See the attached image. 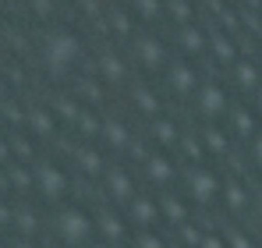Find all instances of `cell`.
<instances>
[{"label":"cell","mask_w":262,"mask_h":248,"mask_svg":"<svg viewBox=\"0 0 262 248\" xmlns=\"http://www.w3.org/2000/svg\"><path fill=\"white\" fill-rule=\"evenodd\" d=\"M53 234L68 248H89L99 238L96 213H89L85 206H75V202H64L57 209V216H53Z\"/></svg>","instance_id":"obj_1"},{"label":"cell","mask_w":262,"mask_h":248,"mask_svg":"<svg viewBox=\"0 0 262 248\" xmlns=\"http://www.w3.org/2000/svg\"><path fill=\"white\" fill-rule=\"evenodd\" d=\"M184 199L195 209H213L223 199V177L209 163L184 167Z\"/></svg>","instance_id":"obj_2"},{"label":"cell","mask_w":262,"mask_h":248,"mask_svg":"<svg viewBox=\"0 0 262 248\" xmlns=\"http://www.w3.org/2000/svg\"><path fill=\"white\" fill-rule=\"evenodd\" d=\"M138 174H142V181H145V188H149V192L167 195V192H174L177 177H181L184 170H181V160H177L174 153L149 149V156L138 163Z\"/></svg>","instance_id":"obj_3"},{"label":"cell","mask_w":262,"mask_h":248,"mask_svg":"<svg viewBox=\"0 0 262 248\" xmlns=\"http://www.w3.org/2000/svg\"><path fill=\"white\" fill-rule=\"evenodd\" d=\"M191 107H195V117L202 124H227L230 110H234L237 103H234V96H230V85L209 78V82H202L199 96L191 99Z\"/></svg>","instance_id":"obj_4"},{"label":"cell","mask_w":262,"mask_h":248,"mask_svg":"<svg viewBox=\"0 0 262 248\" xmlns=\"http://www.w3.org/2000/svg\"><path fill=\"white\" fill-rule=\"evenodd\" d=\"M43 57L53 75H71L82 64V57H85V43L78 39L75 32H53L43 50Z\"/></svg>","instance_id":"obj_5"},{"label":"cell","mask_w":262,"mask_h":248,"mask_svg":"<svg viewBox=\"0 0 262 248\" xmlns=\"http://www.w3.org/2000/svg\"><path fill=\"white\" fill-rule=\"evenodd\" d=\"M131 60L145 75H167V68L174 64L170 60V46L160 39V36H149V32H138L131 39Z\"/></svg>","instance_id":"obj_6"},{"label":"cell","mask_w":262,"mask_h":248,"mask_svg":"<svg viewBox=\"0 0 262 248\" xmlns=\"http://www.w3.org/2000/svg\"><path fill=\"white\" fill-rule=\"evenodd\" d=\"M124 216H128L135 234H138V231H160V223H163L160 195H156V192H138L128 206H124Z\"/></svg>","instance_id":"obj_7"},{"label":"cell","mask_w":262,"mask_h":248,"mask_svg":"<svg viewBox=\"0 0 262 248\" xmlns=\"http://www.w3.org/2000/svg\"><path fill=\"white\" fill-rule=\"evenodd\" d=\"M103 192H106V199H110V206H128L131 199L142 192L138 188V177H135V170L124 163H114L106 174H103Z\"/></svg>","instance_id":"obj_8"},{"label":"cell","mask_w":262,"mask_h":248,"mask_svg":"<svg viewBox=\"0 0 262 248\" xmlns=\"http://www.w3.org/2000/svg\"><path fill=\"white\" fill-rule=\"evenodd\" d=\"M167 92L174 96V99H195L199 96V89H202V71L191 64V60H174L170 68H167Z\"/></svg>","instance_id":"obj_9"},{"label":"cell","mask_w":262,"mask_h":248,"mask_svg":"<svg viewBox=\"0 0 262 248\" xmlns=\"http://www.w3.org/2000/svg\"><path fill=\"white\" fill-rule=\"evenodd\" d=\"M177 50H181V60H199V57H209V43H213V32L202 25V22H195V25H184V29H177Z\"/></svg>","instance_id":"obj_10"},{"label":"cell","mask_w":262,"mask_h":248,"mask_svg":"<svg viewBox=\"0 0 262 248\" xmlns=\"http://www.w3.org/2000/svg\"><path fill=\"white\" fill-rule=\"evenodd\" d=\"M96 223H99V238H103V241H110V245H128L131 238H135V231H131L124 209L117 213V206L99 209V213H96Z\"/></svg>","instance_id":"obj_11"},{"label":"cell","mask_w":262,"mask_h":248,"mask_svg":"<svg viewBox=\"0 0 262 248\" xmlns=\"http://www.w3.org/2000/svg\"><path fill=\"white\" fill-rule=\"evenodd\" d=\"M230 89L248 99L262 92V64L255 57H237V64L230 68Z\"/></svg>","instance_id":"obj_12"},{"label":"cell","mask_w":262,"mask_h":248,"mask_svg":"<svg viewBox=\"0 0 262 248\" xmlns=\"http://www.w3.org/2000/svg\"><path fill=\"white\" fill-rule=\"evenodd\" d=\"M223 128L230 131V138H234V142H245V146H248V142L262 131V121H259V114H255V107H252V103H237V107L230 110V117H227Z\"/></svg>","instance_id":"obj_13"},{"label":"cell","mask_w":262,"mask_h":248,"mask_svg":"<svg viewBox=\"0 0 262 248\" xmlns=\"http://www.w3.org/2000/svg\"><path fill=\"white\" fill-rule=\"evenodd\" d=\"M36 184H39V192H43L46 202H60V206H64V199L71 195V177H68L64 167H57V163H43L39 167Z\"/></svg>","instance_id":"obj_14"},{"label":"cell","mask_w":262,"mask_h":248,"mask_svg":"<svg viewBox=\"0 0 262 248\" xmlns=\"http://www.w3.org/2000/svg\"><path fill=\"white\" fill-rule=\"evenodd\" d=\"M96 71H99V82L106 85V89H121V85H128V78H131L128 57L117 53V50H103L99 60H96Z\"/></svg>","instance_id":"obj_15"},{"label":"cell","mask_w":262,"mask_h":248,"mask_svg":"<svg viewBox=\"0 0 262 248\" xmlns=\"http://www.w3.org/2000/svg\"><path fill=\"white\" fill-rule=\"evenodd\" d=\"M220 206L227 209L234 220L248 216V209H252V192H248V184H245L241 177H223V199H220Z\"/></svg>","instance_id":"obj_16"},{"label":"cell","mask_w":262,"mask_h":248,"mask_svg":"<svg viewBox=\"0 0 262 248\" xmlns=\"http://www.w3.org/2000/svg\"><path fill=\"white\" fill-rule=\"evenodd\" d=\"M160 213H163V223H170L174 231L195 223V206H191L184 195H174V192L160 195Z\"/></svg>","instance_id":"obj_17"},{"label":"cell","mask_w":262,"mask_h":248,"mask_svg":"<svg viewBox=\"0 0 262 248\" xmlns=\"http://www.w3.org/2000/svg\"><path fill=\"white\" fill-rule=\"evenodd\" d=\"M128 99H131V110H135L138 117H145L149 124L160 121V117H167V114H163V99H160L149 85H131Z\"/></svg>","instance_id":"obj_18"},{"label":"cell","mask_w":262,"mask_h":248,"mask_svg":"<svg viewBox=\"0 0 262 248\" xmlns=\"http://www.w3.org/2000/svg\"><path fill=\"white\" fill-rule=\"evenodd\" d=\"M199 138H202L206 160H209V156H213V160H223V156H230V149H234V138H230V131H227L223 124H202V128H199Z\"/></svg>","instance_id":"obj_19"},{"label":"cell","mask_w":262,"mask_h":248,"mask_svg":"<svg viewBox=\"0 0 262 248\" xmlns=\"http://www.w3.org/2000/svg\"><path fill=\"white\" fill-rule=\"evenodd\" d=\"M99 146H103V149H114V153H128L131 146H135L128 121L106 117V121H103V131H99Z\"/></svg>","instance_id":"obj_20"},{"label":"cell","mask_w":262,"mask_h":248,"mask_svg":"<svg viewBox=\"0 0 262 248\" xmlns=\"http://www.w3.org/2000/svg\"><path fill=\"white\" fill-rule=\"evenodd\" d=\"M75 163H78V170H82L85 177H99V181H103V174L110 170V163H106V156H103V146H99V142L75 149Z\"/></svg>","instance_id":"obj_21"},{"label":"cell","mask_w":262,"mask_h":248,"mask_svg":"<svg viewBox=\"0 0 262 248\" xmlns=\"http://www.w3.org/2000/svg\"><path fill=\"white\" fill-rule=\"evenodd\" d=\"M209 57L216 60V64H223V68H234L237 64V46H234V39L227 36V32H213V43H209Z\"/></svg>","instance_id":"obj_22"},{"label":"cell","mask_w":262,"mask_h":248,"mask_svg":"<svg viewBox=\"0 0 262 248\" xmlns=\"http://www.w3.org/2000/svg\"><path fill=\"white\" fill-rule=\"evenodd\" d=\"M167 18L174 22V29H184V25H195L199 22L191 0H167Z\"/></svg>","instance_id":"obj_23"},{"label":"cell","mask_w":262,"mask_h":248,"mask_svg":"<svg viewBox=\"0 0 262 248\" xmlns=\"http://www.w3.org/2000/svg\"><path fill=\"white\" fill-rule=\"evenodd\" d=\"M128 11L135 22H156L160 14H167V0H128Z\"/></svg>","instance_id":"obj_24"},{"label":"cell","mask_w":262,"mask_h":248,"mask_svg":"<svg viewBox=\"0 0 262 248\" xmlns=\"http://www.w3.org/2000/svg\"><path fill=\"white\" fill-rule=\"evenodd\" d=\"M131 248H170V238L160 231H138L131 238Z\"/></svg>","instance_id":"obj_25"},{"label":"cell","mask_w":262,"mask_h":248,"mask_svg":"<svg viewBox=\"0 0 262 248\" xmlns=\"http://www.w3.org/2000/svg\"><path fill=\"white\" fill-rule=\"evenodd\" d=\"M177 241L184 248H199V241H202V234H206V227H199V223H188V227H181V231H174Z\"/></svg>","instance_id":"obj_26"},{"label":"cell","mask_w":262,"mask_h":248,"mask_svg":"<svg viewBox=\"0 0 262 248\" xmlns=\"http://www.w3.org/2000/svg\"><path fill=\"white\" fill-rule=\"evenodd\" d=\"M245 156H248V167H252L255 174H262V131L245 146Z\"/></svg>","instance_id":"obj_27"},{"label":"cell","mask_w":262,"mask_h":248,"mask_svg":"<svg viewBox=\"0 0 262 248\" xmlns=\"http://www.w3.org/2000/svg\"><path fill=\"white\" fill-rule=\"evenodd\" d=\"M199 248H230V241H227L223 231H206L202 241H199Z\"/></svg>","instance_id":"obj_28"},{"label":"cell","mask_w":262,"mask_h":248,"mask_svg":"<svg viewBox=\"0 0 262 248\" xmlns=\"http://www.w3.org/2000/svg\"><path fill=\"white\" fill-rule=\"evenodd\" d=\"M227 241H230V248H259V238L252 241V238H248V234H245L241 227H234V231L227 234Z\"/></svg>","instance_id":"obj_29"},{"label":"cell","mask_w":262,"mask_h":248,"mask_svg":"<svg viewBox=\"0 0 262 248\" xmlns=\"http://www.w3.org/2000/svg\"><path fill=\"white\" fill-rule=\"evenodd\" d=\"M32 128L43 131V135H50V131H53V117H50L46 110H36V114H32Z\"/></svg>","instance_id":"obj_30"},{"label":"cell","mask_w":262,"mask_h":248,"mask_svg":"<svg viewBox=\"0 0 262 248\" xmlns=\"http://www.w3.org/2000/svg\"><path fill=\"white\" fill-rule=\"evenodd\" d=\"M252 107H255V114H259V121H262V92H259V96H252Z\"/></svg>","instance_id":"obj_31"},{"label":"cell","mask_w":262,"mask_h":248,"mask_svg":"<svg viewBox=\"0 0 262 248\" xmlns=\"http://www.w3.org/2000/svg\"><path fill=\"white\" fill-rule=\"evenodd\" d=\"M255 36H262V22H259V29H255Z\"/></svg>","instance_id":"obj_32"},{"label":"cell","mask_w":262,"mask_h":248,"mask_svg":"<svg viewBox=\"0 0 262 248\" xmlns=\"http://www.w3.org/2000/svg\"><path fill=\"white\" fill-rule=\"evenodd\" d=\"M259 248H262V234H259Z\"/></svg>","instance_id":"obj_33"}]
</instances>
